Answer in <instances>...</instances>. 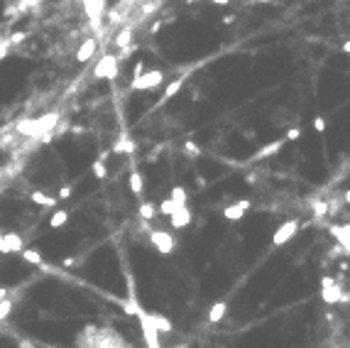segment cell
Listing matches in <instances>:
<instances>
[{"mask_svg":"<svg viewBox=\"0 0 350 348\" xmlns=\"http://www.w3.org/2000/svg\"><path fill=\"white\" fill-rule=\"evenodd\" d=\"M91 172H93L96 179H105V177H108V167H105V162H101V159H96V162L91 165Z\"/></svg>","mask_w":350,"mask_h":348,"instance_id":"obj_25","label":"cell"},{"mask_svg":"<svg viewBox=\"0 0 350 348\" xmlns=\"http://www.w3.org/2000/svg\"><path fill=\"white\" fill-rule=\"evenodd\" d=\"M314 130H316L318 135L326 133V118H323V115H316V118H314Z\"/></svg>","mask_w":350,"mask_h":348,"instance_id":"obj_31","label":"cell"},{"mask_svg":"<svg viewBox=\"0 0 350 348\" xmlns=\"http://www.w3.org/2000/svg\"><path fill=\"white\" fill-rule=\"evenodd\" d=\"M30 199H32L34 203H39V206H54V203H57V196H49L45 191H32Z\"/></svg>","mask_w":350,"mask_h":348,"instance_id":"obj_20","label":"cell"},{"mask_svg":"<svg viewBox=\"0 0 350 348\" xmlns=\"http://www.w3.org/2000/svg\"><path fill=\"white\" fill-rule=\"evenodd\" d=\"M340 49H343V54H350V37L343 42V47H340Z\"/></svg>","mask_w":350,"mask_h":348,"instance_id":"obj_37","label":"cell"},{"mask_svg":"<svg viewBox=\"0 0 350 348\" xmlns=\"http://www.w3.org/2000/svg\"><path fill=\"white\" fill-rule=\"evenodd\" d=\"M113 152H125V155H133L135 152V142H130L127 137H120L113 145Z\"/></svg>","mask_w":350,"mask_h":348,"instance_id":"obj_23","label":"cell"},{"mask_svg":"<svg viewBox=\"0 0 350 348\" xmlns=\"http://www.w3.org/2000/svg\"><path fill=\"white\" fill-rule=\"evenodd\" d=\"M169 199L174 201V206L179 209V206H186V201H189V194H186V189H184V187H174Z\"/></svg>","mask_w":350,"mask_h":348,"instance_id":"obj_21","label":"cell"},{"mask_svg":"<svg viewBox=\"0 0 350 348\" xmlns=\"http://www.w3.org/2000/svg\"><path fill=\"white\" fill-rule=\"evenodd\" d=\"M284 142H287V140H272V142H267L265 147H260V150L252 155V159H257V162H260V159H270V157H274V155H279V152H282V147H284Z\"/></svg>","mask_w":350,"mask_h":348,"instance_id":"obj_10","label":"cell"},{"mask_svg":"<svg viewBox=\"0 0 350 348\" xmlns=\"http://www.w3.org/2000/svg\"><path fill=\"white\" fill-rule=\"evenodd\" d=\"M17 346H20V348H34V346H32V341H20Z\"/></svg>","mask_w":350,"mask_h":348,"instance_id":"obj_39","label":"cell"},{"mask_svg":"<svg viewBox=\"0 0 350 348\" xmlns=\"http://www.w3.org/2000/svg\"><path fill=\"white\" fill-rule=\"evenodd\" d=\"M328 233L338 240V245L343 248V255H350V223L345 226H328Z\"/></svg>","mask_w":350,"mask_h":348,"instance_id":"obj_8","label":"cell"},{"mask_svg":"<svg viewBox=\"0 0 350 348\" xmlns=\"http://www.w3.org/2000/svg\"><path fill=\"white\" fill-rule=\"evenodd\" d=\"M5 297H10V290H5V287H0V302H3Z\"/></svg>","mask_w":350,"mask_h":348,"instance_id":"obj_38","label":"cell"},{"mask_svg":"<svg viewBox=\"0 0 350 348\" xmlns=\"http://www.w3.org/2000/svg\"><path fill=\"white\" fill-rule=\"evenodd\" d=\"M96 49H98V42H96L93 37H89V39L76 49V62H89L91 56L96 54Z\"/></svg>","mask_w":350,"mask_h":348,"instance_id":"obj_12","label":"cell"},{"mask_svg":"<svg viewBox=\"0 0 350 348\" xmlns=\"http://www.w3.org/2000/svg\"><path fill=\"white\" fill-rule=\"evenodd\" d=\"M301 135H304V133H301V128H289V130H287V135H284V140H289V142H296Z\"/></svg>","mask_w":350,"mask_h":348,"instance_id":"obj_30","label":"cell"},{"mask_svg":"<svg viewBox=\"0 0 350 348\" xmlns=\"http://www.w3.org/2000/svg\"><path fill=\"white\" fill-rule=\"evenodd\" d=\"M130 42H133V30H120L118 37H115V45L120 47V49H130Z\"/></svg>","mask_w":350,"mask_h":348,"instance_id":"obj_24","label":"cell"},{"mask_svg":"<svg viewBox=\"0 0 350 348\" xmlns=\"http://www.w3.org/2000/svg\"><path fill=\"white\" fill-rule=\"evenodd\" d=\"M20 258H23L25 262H30V265L45 268V258H42V253L34 250V248H23V250H20Z\"/></svg>","mask_w":350,"mask_h":348,"instance_id":"obj_13","label":"cell"},{"mask_svg":"<svg viewBox=\"0 0 350 348\" xmlns=\"http://www.w3.org/2000/svg\"><path fill=\"white\" fill-rule=\"evenodd\" d=\"M93 76H98V79H115L118 76V56L113 54H105L96 64V69H93Z\"/></svg>","mask_w":350,"mask_h":348,"instance_id":"obj_6","label":"cell"},{"mask_svg":"<svg viewBox=\"0 0 350 348\" xmlns=\"http://www.w3.org/2000/svg\"><path fill=\"white\" fill-rule=\"evenodd\" d=\"M233 20H235V15H226V17H223V23H226V25H230Z\"/></svg>","mask_w":350,"mask_h":348,"instance_id":"obj_41","label":"cell"},{"mask_svg":"<svg viewBox=\"0 0 350 348\" xmlns=\"http://www.w3.org/2000/svg\"><path fill=\"white\" fill-rule=\"evenodd\" d=\"M8 52H10V42H8V39H0V59H5Z\"/></svg>","mask_w":350,"mask_h":348,"instance_id":"obj_32","label":"cell"},{"mask_svg":"<svg viewBox=\"0 0 350 348\" xmlns=\"http://www.w3.org/2000/svg\"><path fill=\"white\" fill-rule=\"evenodd\" d=\"M184 152H186L189 157H199V155H201V147L196 145V142H191V140H189V142L184 145Z\"/></svg>","mask_w":350,"mask_h":348,"instance_id":"obj_29","label":"cell"},{"mask_svg":"<svg viewBox=\"0 0 350 348\" xmlns=\"http://www.w3.org/2000/svg\"><path fill=\"white\" fill-rule=\"evenodd\" d=\"M252 203L248 201V199H243V201H237V203H233V206H226L223 209V218L226 221H240L243 216H245V211H248Z\"/></svg>","mask_w":350,"mask_h":348,"instance_id":"obj_11","label":"cell"},{"mask_svg":"<svg viewBox=\"0 0 350 348\" xmlns=\"http://www.w3.org/2000/svg\"><path fill=\"white\" fill-rule=\"evenodd\" d=\"M0 253H8V248H5V236H3V231H0Z\"/></svg>","mask_w":350,"mask_h":348,"instance_id":"obj_36","label":"cell"},{"mask_svg":"<svg viewBox=\"0 0 350 348\" xmlns=\"http://www.w3.org/2000/svg\"><path fill=\"white\" fill-rule=\"evenodd\" d=\"M314 216H316V218L328 216V201H316L314 203Z\"/></svg>","mask_w":350,"mask_h":348,"instance_id":"obj_28","label":"cell"},{"mask_svg":"<svg viewBox=\"0 0 350 348\" xmlns=\"http://www.w3.org/2000/svg\"><path fill=\"white\" fill-rule=\"evenodd\" d=\"M25 37H27V34H25V32H15V34H12V37H8V42H10V45H17V42H23Z\"/></svg>","mask_w":350,"mask_h":348,"instance_id":"obj_34","label":"cell"},{"mask_svg":"<svg viewBox=\"0 0 350 348\" xmlns=\"http://www.w3.org/2000/svg\"><path fill=\"white\" fill-rule=\"evenodd\" d=\"M137 214H140V218H142V221H152V218L157 216V206H155V203H149V201H145V203H140V211H137Z\"/></svg>","mask_w":350,"mask_h":348,"instance_id":"obj_22","label":"cell"},{"mask_svg":"<svg viewBox=\"0 0 350 348\" xmlns=\"http://www.w3.org/2000/svg\"><path fill=\"white\" fill-rule=\"evenodd\" d=\"M211 3H213V5H228L230 0H211Z\"/></svg>","mask_w":350,"mask_h":348,"instance_id":"obj_42","label":"cell"},{"mask_svg":"<svg viewBox=\"0 0 350 348\" xmlns=\"http://www.w3.org/2000/svg\"><path fill=\"white\" fill-rule=\"evenodd\" d=\"M164 81V71H159V69H155V71H142L137 79L130 81V91H149V89H157L159 84Z\"/></svg>","mask_w":350,"mask_h":348,"instance_id":"obj_3","label":"cell"},{"mask_svg":"<svg viewBox=\"0 0 350 348\" xmlns=\"http://www.w3.org/2000/svg\"><path fill=\"white\" fill-rule=\"evenodd\" d=\"M321 302L323 304L350 302V294H343L340 284L333 280V277H323V280H321Z\"/></svg>","mask_w":350,"mask_h":348,"instance_id":"obj_2","label":"cell"},{"mask_svg":"<svg viewBox=\"0 0 350 348\" xmlns=\"http://www.w3.org/2000/svg\"><path fill=\"white\" fill-rule=\"evenodd\" d=\"M57 199H61V201H64V199H71V187H61V189L57 191Z\"/></svg>","mask_w":350,"mask_h":348,"instance_id":"obj_33","label":"cell"},{"mask_svg":"<svg viewBox=\"0 0 350 348\" xmlns=\"http://www.w3.org/2000/svg\"><path fill=\"white\" fill-rule=\"evenodd\" d=\"M142 71H145V64H142V62H137L135 69H133V79H137V76H140Z\"/></svg>","mask_w":350,"mask_h":348,"instance_id":"obj_35","label":"cell"},{"mask_svg":"<svg viewBox=\"0 0 350 348\" xmlns=\"http://www.w3.org/2000/svg\"><path fill=\"white\" fill-rule=\"evenodd\" d=\"M299 233V221L296 218H289V221H284L274 233H272V245L279 248V245H287L289 240H292L294 236Z\"/></svg>","mask_w":350,"mask_h":348,"instance_id":"obj_4","label":"cell"},{"mask_svg":"<svg viewBox=\"0 0 350 348\" xmlns=\"http://www.w3.org/2000/svg\"><path fill=\"white\" fill-rule=\"evenodd\" d=\"M149 240H152V245L157 248V253H162V255H171L174 253V238H171L169 231L152 228L149 231Z\"/></svg>","mask_w":350,"mask_h":348,"instance_id":"obj_5","label":"cell"},{"mask_svg":"<svg viewBox=\"0 0 350 348\" xmlns=\"http://www.w3.org/2000/svg\"><path fill=\"white\" fill-rule=\"evenodd\" d=\"M193 221V214L189 206H179V209H174V214L169 216V223L174 231H181V228H186V226Z\"/></svg>","mask_w":350,"mask_h":348,"instance_id":"obj_9","label":"cell"},{"mask_svg":"<svg viewBox=\"0 0 350 348\" xmlns=\"http://www.w3.org/2000/svg\"><path fill=\"white\" fill-rule=\"evenodd\" d=\"M149 321H152V326L157 329V334H171V331H174L171 321L162 314H149Z\"/></svg>","mask_w":350,"mask_h":348,"instance_id":"obj_14","label":"cell"},{"mask_svg":"<svg viewBox=\"0 0 350 348\" xmlns=\"http://www.w3.org/2000/svg\"><path fill=\"white\" fill-rule=\"evenodd\" d=\"M343 201H345V203L350 206V189H348V191H343Z\"/></svg>","mask_w":350,"mask_h":348,"instance_id":"obj_40","label":"cell"},{"mask_svg":"<svg viewBox=\"0 0 350 348\" xmlns=\"http://www.w3.org/2000/svg\"><path fill=\"white\" fill-rule=\"evenodd\" d=\"M226 314H228V304L226 302H215L213 306L208 309V321H211V324H218Z\"/></svg>","mask_w":350,"mask_h":348,"instance_id":"obj_16","label":"cell"},{"mask_svg":"<svg viewBox=\"0 0 350 348\" xmlns=\"http://www.w3.org/2000/svg\"><path fill=\"white\" fill-rule=\"evenodd\" d=\"M181 86H184V76H179V79H174V81H171L169 86L164 89V96H162V103L171 101V98H174V96H177V93H179V91H181Z\"/></svg>","mask_w":350,"mask_h":348,"instance_id":"obj_18","label":"cell"},{"mask_svg":"<svg viewBox=\"0 0 350 348\" xmlns=\"http://www.w3.org/2000/svg\"><path fill=\"white\" fill-rule=\"evenodd\" d=\"M69 221V211H64V209H57L54 214H52V218H49V228H61V226H67Z\"/></svg>","mask_w":350,"mask_h":348,"instance_id":"obj_19","label":"cell"},{"mask_svg":"<svg viewBox=\"0 0 350 348\" xmlns=\"http://www.w3.org/2000/svg\"><path fill=\"white\" fill-rule=\"evenodd\" d=\"M57 123H59V113H47V115H39L34 120H20L17 123V133L30 135V137H42L45 133H54Z\"/></svg>","mask_w":350,"mask_h":348,"instance_id":"obj_1","label":"cell"},{"mask_svg":"<svg viewBox=\"0 0 350 348\" xmlns=\"http://www.w3.org/2000/svg\"><path fill=\"white\" fill-rule=\"evenodd\" d=\"M137 316H140V324H142V336H145V343L147 348H162L159 346V334L157 329L152 326V321H149V312H137Z\"/></svg>","mask_w":350,"mask_h":348,"instance_id":"obj_7","label":"cell"},{"mask_svg":"<svg viewBox=\"0 0 350 348\" xmlns=\"http://www.w3.org/2000/svg\"><path fill=\"white\" fill-rule=\"evenodd\" d=\"M174 209H177V206H174V201H171V199H167V201H162L157 206V214H162V216H167V218H169V216L174 214Z\"/></svg>","mask_w":350,"mask_h":348,"instance_id":"obj_27","label":"cell"},{"mask_svg":"<svg viewBox=\"0 0 350 348\" xmlns=\"http://www.w3.org/2000/svg\"><path fill=\"white\" fill-rule=\"evenodd\" d=\"M5 236V248H8V253H20L25 248L23 238H20V233H15V231H10V233H3Z\"/></svg>","mask_w":350,"mask_h":348,"instance_id":"obj_15","label":"cell"},{"mask_svg":"<svg viewBox=\"0 0 350 348\" xmlns=\"http://www.w3.org/2000/svg\"><path fill=\"white\" fill-rule=\"evenodd\" d=\"M12 306H15V302H12L10 297H5V299L0 302V321H5V319L12 314Z\"/></svg>","mask_w":350,"mask_h":348,"instance_id":"obj_26","label":"cell"},{"mask_svg":"<svg viewBox=\"0 0 350 348\" xmlns=\"http://www.w3.org/2000/svg\"><path fill=\"white\" fill-rule=\"evenodd\" d=\"M142 189H145V179H142V174L133 169L130 172V191L135 194V196H142Z\"/></svg>","mask_w":350,"mask_h":348,"instance_id":"obj_17","label":"cell"}]
</instances>
